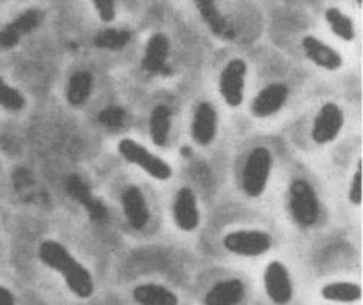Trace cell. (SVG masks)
<instances>
[{
  "label": "cell",
  "instance_id": "1",
  "mask_svg": "<svg viewBox=\"0 0 363 305\" xmlns=\"http://www.w3.org/2000/svg\"><path fill=\"white\" fill-rule=\"evenodd\" d=\"M40 260L63 275L67 287L78 298H90L94 292V283L90 272L69 253L66 248L55 241H44L39 247Z\"/></svg>",
  "mask_w": 363,
  "mask_h": 305
},
{
  "label": "cell",
  "instance_id": "2",
  "mask_svg": "<svg viewBox=\"0 0 363 305\" xmlns=\"http://www.w3.org/2000/svg\"><path fill=\"white\" fill-rule=\"evenodd\" d=\"M289 206L296 223L313 226L320 216V204L314 187L305 179H295L289 187Z\"/></svg>",
  "mask_w": 363,
  "mask_h": 305
},
{
  "label": "cell",
  "instance_id": "3",
  "mask_svg": "<svg viewBox=\"0 0 363 305\" xmlns=\"http://www.w3.org/2000/svg\"><path fill=\"white\" fill-rule=\"evenodd\" d=\"M272 168V155L268 148L257 147L250 152L242 172V189L250 198H259L267 189Z\"/></svg>",
  "mask_w": 363,
  "mask_h": 305
},
{
  "label": "cell",
  "instance_id": "4",
  "mask_svg": "<svg viewBox=\"0 0 363 305\" xmlns=\"http://www.w3.org/2000/svg\"><path fill=\"white\" fill-rule=\"evenodd\" d=\"M118 151L125 160L139 166V168L148 172L152 178L167 179L172 175V170L169 165L160 157L152 155V152H150L143 145L135 143L133 140H128V138L123 140L118 145Z\"/></svg>",
  "mask_w": 363,
  "mask_h": 305
},
{
  "label": "cell",
  "instance_id": "5",
  "mask_svg": "<svg viewBox=\"0 0 363 305\" xmlns=\"http://www.w3.org/2000/svg\"><path fill=\"white\" fill-rule=\"evenodd\" d=\"M223 245L230 253L253 257L267 253L272 245V238L263 231H236L226 235Z\"/></svg>",
  "mask_w": 363,
  "mask_h": 305
},
{
  "label": "cell",
  "instance_id": "6",
  "mask_svg": "<svg viewBox=\"0 0 363 305\" xmlns=\"http://www.w3.org/2000/svg\"><path fill=\"white\" fill-rule=\"evenodd\" d=\"M247 63L242 59L230 60L220 77V93L225 102L236 108L244 102Z\"/></svg>",
  "mask_w": 363,
  "mask_h": 305
},
{
  "label": "cell",
  "instance_id": "7",
  "mask_svg": "<svg viewBox=\"0 0 363 305\" xmlns=\"http://www.w3.org/2000/svg\"><path fill=\"white\" fill-rule=\"evenodd\" d=\"M344 126V114L341 108L328 102L320 108L313 124V140L317 144H328L337 138Z\"/></svg>",
  "mask_w": 363,
  "mask_h": 305
},
{
  "label": "cell",
  "instance_id": "8",
  "mask_svg": "<svg viewBox=\"0 0 363 305\" xmlns=\"http://www.w3.org/2000/svg\"><path fill=\"white\" fill-rule=\"evenodd\" d=\"M264 289L277 305H286L293 298V286L287 268L281 262H271L264 270Z\"/></svg>",
  "mask_w": 363,
  "mask_h": 305
},
{
  "label": "cell",
  "instance_id": "9",
  "mask_svg": "<svg viewBox=\"0 0 363 305\" xmlns=\"http://www.w3.org/2000/svg\"><path fill=\"white\" fill-rule=\"evenodd\" d=\"M42 21V13L38 9H27L26 12L6 24L0 30V50H11L18 45L23 36L29 35Z\"/></svg>",
  "mask_w": 363,
  "mask_h": 305
},
{
  "label": "cell",
  "instance_id": "10",
  "mask_svg": "<svg viewBox=\"0 0 363 305\" xmlns=\"http://www.w3.org/2000/svg\"><path fill=\"white\" fill-rule=\"evenodd\" d=\"M174 217L177 226L184 232H191L199 226L201 217L196 195L191 189L183 187L178 190L174 202Z\"/></svg>",
  "mask_w": 363,
  "mask_h": 305
},
{
  "label": "cell",
  "instance_id": "11",
  "mask_svg": "<svg viewBox=\"0 0 363 305\" xmlns=\"http://www.w3.org/2000/svg\"><path fill=\"white\" fill-rule=\"evenodd\" d=\"M287 87L280 82L264 87L251 104V111L259 118L269 117L283 108L287 101Z\"/></svg>",
  "mask_w": 363,
  "mask_h": 305
},
{
  "label": "cell",
  "instance_id": "12",
  "mask_svg": "<svg viewBox=\"0 0 363 305\" xmlns=\"http://www.w3.org/2000/svg\"><path fill=\"white\" fill-rule=\"evenodd\" d=\"M121 202L129 225L136 231L144 229L150 220V211L143 192L135 186L125 189L121 196Z\"/></svg>",
  "mask_w": 363,
  "mask_h": 305
},
{
  "label": "cell",
  "instance_id": "13",
  "mask_svg": "<svg viewBox=\"0 0 363 305\" xmlns=\"http://www.w3.org/2000/svg\"><path fill=\"white\" fill-rule=\"evenodd\" d=\"M217 133V113L209 104H201L194 111L191 136L199 145H209Z\"/></svg>",
  "mask_w": 363,
  "mask_h": 305
},
{
  "label": "cell",
  "instance_id": "14",
  "mask_svg": "<svg viewBox=\"0 0 363 305\" xmlns=\"http://www.w3.org/2000/svg\"><path fill=\"white\" fill-rule=\"evenodd\" d=\"M302 47L306 57L326 71H337L342 65L341 54L314 36H305L302 39Z\"/></svg>",
  "mask_w": 363,
  "mask_h": 305
},
{
  "label": "cell",
  "instance_id": "15",
  "mask_svg": "<svg viewBox=\"0 0 363 305\" xmlns=\"http://www.w3.org/2000/svg\"><path fill=\"white\" fill-rule=\"evenodd\" d=\"M245 296V287L241 280L232 279L220 282L208 290L203 305H238Z\"/></svg>",
  "mask_w": 363,
  "mask_h": 305
},
{
  "label": "cell",
  "instance_id": "16",
  "mask_svg": "<svg viewBox=\"0 0 363 305\" xmlns=\"http://www.w3.org/2000/svg\"><path fill=\"white\" fill-rule=\"evenodd\" d=\"M66 189L69 192L74 199H77L81 205H84L87 208V211L90 213V216L97 220V221H104L106 218V208L102 202H99L97 199H94L91 196V192L87 187V184L82 182V179L77 175H72L67 178L66 183Z\"/></svg>",
  "mask_w": 363,
  "mask_h": 305
},
{
  "label": "cell",
  "instance_id": "17",
  "mask_svg": "<svg viewBox=\"0 0 363 305\" xmlns=\"http://www.w3.org/2000/svg\"><path fill=\"white\" fill-rule=\"evenodd\" d=\"M194 4H196L199 9L201 17L203 18V21L208 24V27L211 29L214 35L223 39H232L235 36L230 24L217 8L216 0H194Z\"/></svg>",
  "mask_w": 363,
  "mask_h": 305
},
{
  "label": "cell",
  "instance_id": "18",
  "mask_svg": "<svg viewBox=\"0 0 363 305\" xmlns=\"http://www.w3.org/2000/svg\"><path fill=\"white\" fill-rule=\"evenodd\" d=\"M167 54H169V39H167L163 33L152 35L148 40L143 66L148 72H160L164 69Z\"/></svg>",
  "mask_w": 363,
  "mask_h": 305
},
{
  "label": "cell",
  "instance_id": "19",
  "mask_svg": "<svg viewBox=\"0 0 363 305\" xmlns=\"http://www.w3.org/2000/svg\"><path fill=\"white\" fill-rule=\"evenodd\" d=\"M133 299L139 305H178V296L172 290L155 283L135 287Z\"/></svg>",
  "mask_w": 363,
  "mask_h": 305
},
{
  "label": "cell",
  "instance_id": "20",
  "mask_svg": "<svg viewBox=\"0 0 363 305\" xmlns=\"http://www.w3.org/2000/svg\"><path fill=\"white\" fill-rule=\"evenodd\" d=\"M171 131V109L166 105H157L151 113L150 132L152 143L157 147H164L167 144Z\"/></svg>",
  "mask_w": 363,
  "mask_h": 305
},
{
  "label": "cell",
  "instance_id": "21",
  "mask_svg": "<svg viewBox=\"0 0 363 305\" xmlns=\"http://www.w3.org/2000/svg\"><path fill=\"white\" fill-rule=\"evenodd\" d=\"M91 89H93V77L90 72L79 71L74 74L71 79H69V84H67V92H66L67 102L74 106L86 104L91 94Z\"/></svg>",
  "mask_w": 363,
  "mask_h": 305
},
{
  "label": "cell",
  "instance_id": "22",
  "mask_svg": "<svg viewBox=\"0 0 363 305\" xmlns=\"http://www.w3.org/2000/svg\"><path fill=\"white\" fill-rule=\"evenodd\" d=\"M322 296L335 302H354L362 298V289L354 283H329L322 289Z\"/></svg>",
  "mask_w": 363,
  "mask_h": 305
},
{
  "label": "cell",
  "instance_id": "23",
  "mask_svg": "<svg viewBox=\"0 0 363 305\" xmlns=\"http://www.w3.org/2000/svg\"><path fill=\"white\" fill-rule=\"evenodd\" d=\"M325 17H326V21L330 26V29L335 35L340 36L344 40H353L354 39L356 33H354L353 21H352V18H348L347 16H344V13L340 9L329 8L325 13Z\"/></svg>",
  "mask_w": 363,
  "mask_h": 305
},
{
  "label": "cell",
  "instance_id": "24",
  "mask_svg": "<svg viewBox=\"0 0 363 305\" xmlns=\"http://www.w3.org/2000/svg\"><path fill=\"white\" fill-rule=\"evenodd\" d=\"M130 33L128 30L121 29H106L96 35L94 45L102 50H111L117 51L123 50L125 45L130 43Z\"/></svg>",
  "mask_w": 363,
  "mask_h": 305
},
{
  "label": "cell",
  "instance_id": "25",
  "mask_svg": "<svg viewBox=\"0 0 363 305\" xmlns=\"http://www.w3.org/2000/svg\"><path fill=\"white\" fill-rule=\"evenodd\" d=\"M26 105V101L23 98V94L11 86H8L6 82L0 78V106H4L5 109L9 111H20Z\"/></svg>",
  "mask_w": 363,
  "mask_h": 305
},
{
  "label": "cell",
  "instance_id": "26",
  "mask_svg": "<svg viewBox=\"0 0 363 305\" xmlns=\"http://www.w3.org/2000/svg\"><path fill=\"white\" fill-rule=\"evenodd\" d=\"M125 118H128L125 111L117 105H111V106L105 108L104 111H101V114H99V121L104 124V126L111 128V129L121 128Z\"/></svg>",
  "mask_w": 363,
  "mask_h": 305
},
{
  "label": "cell",
  "instance_id": "27",
  "mask_svg": "<svg viewBox=\"0 0 363 305\" xmlns=\"http://www.w3.org/2000/svg\"><path fill=\"white\" fill-rule=\"evenodd\" d=\"M102 21L109 23L116 18V0H91Z\"/></svg>",
  "mask_w": 363,
  "mask_h": 305
},
{
  "label": "cell",
  "instance_id": "28",
  "mask_svg": "<svg viewBox=\"0 0 363 305\" xmlns=\"http://www.w3.org/2000/svg\"><path fill=\"white\" fill-rule=\"evenodd\" d=\"M348 199L353 205L362 204V160H359V168L353 177L350 192H348Z\"/></svg>",
  "mask_w": 363,
  "mask_h": 305
},
{
  "label": "cell",
  "instance_id": "29",
  "mask_svg": "<svg viewBox=\"0 0 363 305\" xmlns=\"http://www.w3.org/2000/svg\"><path fill=\"white\" fill-rule=\"evenodd\" d=\"M0 305H16V296L2 286H0Z\"/></svg>",
  "mask_w": 363,
  "mask_h": 305
},
{
  "label": "cell",
  "instance_id": "30",
  "mask_svg": "<svg viewBox=\"0 0 363 305\" xmlns=\"http://www.w3.org/2000/svg\"><path fill=\"white\" fill-rule=\"evenodd\" d=\"M357 4H359V5H362V0H357Z\"/></svg>",
  "mask_w": 363,
  "mask_h": 305
}]
</instances>
